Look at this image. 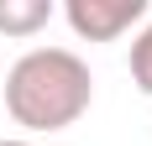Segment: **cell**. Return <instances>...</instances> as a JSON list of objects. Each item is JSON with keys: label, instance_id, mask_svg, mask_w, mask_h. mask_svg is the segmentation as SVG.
Here are the masks:
<instances>
[{"label": "cell", "instance_id": "cell-5", "mask_svg": "<svg viewBox=\"0 0 152 146\" xmlns=\"http://www.w3.org/2000/svg\"><path fill=\"white\" fill-rule=\"evenodd\" d=\"M0 146H31V141H0Z\"/></svg>", "mask_w": 152, "mask_h": 146}, {"label": "cell", "instance_id": "cell-4", "mask_svg": "<svg viewBox=\"0 0 152 146\" xmlns=\"http://www.w3.org/2000/svg\"><path fill=\"white\" fill-rule=\"evenodd\" d=\"M131 84L152 99V26H142V37L131 42Z\"/></svg>", "mask_w": 152, "mask_h": 146}, {"label": "cell", "instance_id": "cell-1", "mask_svg": "<svg viewBox=\"0 0 152 146\" xmlns=\"http://www.w3.org/2000/svg\"><path fill=\"white\" fill-rule=\"evenodd\" d=\"M94 99V73L74 47H31L5 73V110L26 131H68Z\"/></svg>", "mask_w": 152, "mask_h": 146}, {"label": "cell", "instance_id": "cell-3", "mask_svg": "<svg viewBox=\"0 0 152 146\" xmlns=\"http://www.w3.org/2000/svg\"><path fill=\"white\" fill-rule=\"evenodd\" d=\"M53 0H0V31L5 37H37L53 21Z\"/></svg>", "mask_w": 152, "mask_h": 146}, {"label": "cell", "instance_id": "cell-2", "mask_svg": "<svg viewBox=\"0 0 152 146\" xmlns=\"http://www.w3.org/2000/svg\"><path fill=\"white\" fill-rule=\"evenodd\" d=\"M147 16V0H68L63 21L74 26L79 42H115Z\"/></svg>", "mask_w": 152, "mask_h": 146}]
</instances>
